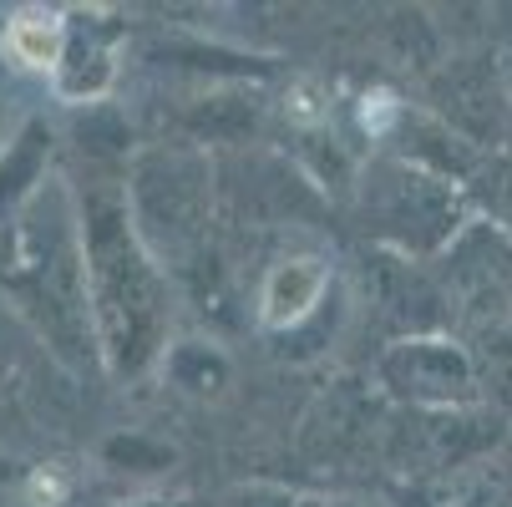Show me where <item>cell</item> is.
I'll list each match as a JSON object with an SVG mask.
<instances>
[{"label": "cell", "instance_id": "6da1fadb", "mask_svg": "<svg viewBox=\"0 0 512 507\" xmlns=\"http://www.w3.org/2000/svg\"><path fill=\"white\" fill-rule=\"evenodd\" d=\"M61 41H66V26L56 11H21L6 26V51L31 71H51L61 61Z\"/></svg>", "mask_w": 512, "mask_h": 507}]
</instances>
